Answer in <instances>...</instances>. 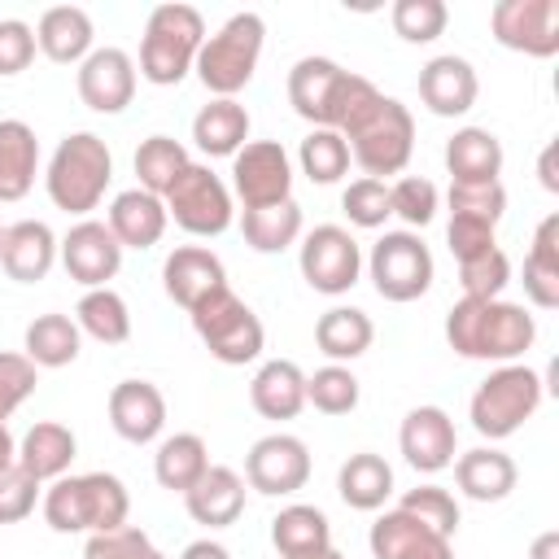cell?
Returning a JSON list of instances; mask_svg holds the SVG:
<instances>
[{
	"instance_id": "836d02e7",
	"label": "cell",
	"mask_w": 559,
	"mask_h": 559,
	"mask_svg": "<svg viewBox=\"0 0 559 559\" xmlns=\"http://www.w3.org/2000/svg\"><path fill=\"white\" fill-rule=\"evenodd\" d=\"M70 459H74V432H70L66 424H52V419L35 424V428L22 437V445H17V467L31 472L35 480L61 476V472L70 467Z\"/></svg>"
},
{
	"instance_id": "5bb4252c",
	"label": "cell",
	"mask_w": 559,
	"mask_h": 559,
	"mask_svg": "<svg viewBox=\"0 0 559 559\" xmlns=\"http://www.w3.org/2000/svg\"><path fill=\"white\" fill-rule=\"evenodd\" d=\"M231 188L245 201V210H262V205H280L288 201L293 188V170H288V153L275 140H253L236 153L231 162Z\"/></svg>"
},
{
	"instance_id": "680465c9",
	"label": "cell",
	"mask_w": 559,
	"mask_h": 559,
	"mask_svg": "<svg viewBox=\"0 0 559 559\" xmlns=\"http://www.w3.org/2000/svg\"><path fill=\"white\" fill-rule=\"evenodd\" d=\"M533 559H559V533H542L533 542Z\"/></svg>"
},
{
	"instance_id": "8d00e7d4",
	"label": "cell",
	"mask_w": 559,
	"mask_h": 559,
	"mask_svg": "<svg viewBox=\"0 0 559 559\" xmlns=\"http://www.w3.org/2000/svg\"><path fill=\"white\" fill-rule=\"evenodd\" d=\"M371 336H376L371 319H367L362 310H354V306H332V310L319 314V323H314V345H319L328 358H336V362L367 354Z\"/></svg>"
},
{
	"instance_id": "d6986e66",
	"label": "cell",
	"mask_w": 559,
	"mask_h": 559,
	"mask_svg": "<svg viewBox=\"0 0 559 559\" xmlns=\"http://www.w3.org/2000/svg\"><path fill=\"white\" fill-rule=\"evenodd\" d=\"M371 555L376 559H454L450 555V537L432 533L428 524H419L411 511H384L371 524Z\"/></svg>"
},
{
	"instance_id": "d4e9b609",
	"label": "cell",
	"mask_w": 559,
	"mask_h": 559,
	"mask_svg": "<svg viewBox=\"0 0 559 559\" xmlns=\"http://www.w3.org/2000/svg\"><path fill=\"white\" fill-rule=\"evenodd\" d=\"M188 515L205 528H227L245 511V480L231 467H205V476L183 493Z\"/></svg>"
},
{
	"instance_id": "4316f807",
	"label": "cell",
	"mask_w": 559,
	"mask_h": 559,
	"mask_svg": "<svg viewBox=\"0 0 559 559\" xmlns=\"http://www.w3.org/2000/svg\"><path fill=\"white\" fill-rule=\"evenodd\" d=\"M249 402L262 419H293L306 406V376L297 362L288 358H271L258 367L253 384H249Z\"/></svg>"
},
{
	"instance_id": "f35d334b",
	"label": "cell",
	"mask_w": 559,
	"mask_h": 559,
	"mask_svg": "<svg viewBox=\"0 0 559 559\" xmlns=\"http://www.w3.org/2000/svg\"><path fill=\"white\" fill-rule=\"evenodd\" d=\"M74 319H79V332H87V336H96L105 345H122L131 336L127 301L114 288H87L79 310H74Z\"/></svg>"
},
{
	"instance_id": "6f0895ef",
	"label": "cell",
	"mask_w": 559,
	"mask_h": 559,
	"mask_svg": "<svg viewBox=\"0 0 559 559\" xmlns=\"http://www.w3.org/2000/svg\"><path fill=\"white\" fill-rule=\"evenodd\" d=\"M542 183H546L550 192H559V175H555V144H546V148H542Z\"/></svg>"
},
{
	"instance_id": "e575fe53",
	"label": "cell",
	"mask_w": 559,
	"mask_h": 559,
	"mask_svg": "<svg viewBox=\"0 0 559 559\" xmlns=\"http://www.w3.org/2000/svg\"><path fill=\"white\" fill-rule=\"evenodd\" d=\"M336 489H341L345 507H354V511H376V507H384V498L393 493V467H389L380 454H349V459L341 463Z\"/></svg>"
},
{
	"instance_id": "5b68a950",
	"label": "cell",
	"mask_w": 559,
	"mask_h": 559,
	"mask_svg": "<svg viewBox=\"0 0 559 559\" xmlns=\"http://www.w3.org/2000/svg\"><path fill=\"white\" fill-rule=\"evenodd\" d=\"M114 179V157L105 148L100 135L92 131H74L57 144L52 162H48V197L57 210L66 214H87L100 205L105 188Z\"/></svg>"
},
{
	"instance_id": "ab89813d",
	"label": "cell",
	"mask_w": 559,
	"mask_h": 559,
	"mask_svg": "<svg viewBox=\"0 0 559 559\" xmlns=\"http://www.w3.org/2000/svg\"><path fill=\"white\" fill-rule=\"evenodd\" d=\"M188 170V153L179 140L170 135H148L140 148H135V175H140V188L153 192V197H166L170 183Z\"/></svg>"
},
{
	"instance_id": "3957f363",
	"label": "cell",
	"mask_w": 559,
	"mask_h": 559,
	"mask_svg": "<svg viewBox=\"0 0 559 559\" xmlns=\"http://www.w3.org/2000/svg\"><path fill=\"white\" fill-rule=\"evenodd\" d=\"M127 511H131L127 485L109 472L61 476L44 493V520L57 533H109L127 524Z\"/></svg>"
},
{
	"instance_id": "6125c7cd",
	"label": "cell",
	"mask_w": 559,
	"mask_h": 559,
	"mask_svg": "<svg viewBox=\"0 0 559 559\" xmlns=\"http://www.w3.org/2000/svg\"><path fill=\"white\" fill-rule=\"evenodd\" d=\"M0 245H4V223H0Z\"/></svg>"
},
{
	"instance_id": "f907efd6",
	"label": "cell",
	"mask_w": 559,
	"mask_h": 559,
	"mask_svg": "<svg viewBox=\"0 0 559 559\" xmlns=\"http://www.w3.org/2000/svg\"><path fill=\"white\" fill-rule=\"evenodd\" d=\"M35 384H39V376L26 354H0V424L35 393Z\"/></svg>"
},
{
	"instance_id": "e0dca14e",
	"label": "cell",
	"mask_w": 559,
	"mask_h": 559,
	"mask_svg": "<svg viewBox=\"0 0 559 559\" xmlns=\"http://www.w3.org/2000/svg\"><path fill=\"white\" fill-rule=\"evenodd\" d=\"M79 96L96 114H122L135 96V61L122 48H96L79 66Z\"/></svg>"
},
{
	"instance_id": "7a4b0ae2",
	"label": "cell",
	"mask_w": 559,
	"mask_h": 559,
	"mask_svg": "<svg viewBox=\"0 0 559 559\" xmlns=\"http://www.w3.org/2000/svg\"><path fill=\"white\" fill-rule=\"evenodd\" d=\"M376 96H380V87L371 79L349 74V70H341L328 57H301L288 70V100H293V109L306 122L328 127V131H345Z\"/></svg>"
},
{
	"instance_id": "60d3db41",
	"label": "cell",
	"mask_w": 559,
	"mask_h": 559,
	"mask_svg": "<svg viewBox=\"0 0 559 559\" xmlns=\"http://www.w3.org/2000/svg\"><path fill=\"white\" fill-rule=\"evenodd\" d=\"M301 170L310 175V183H336L349 170V144H345V135L341 131H328V127H314L301 140Z\"/></svg>"
},
{
	"instance_id": "ffe728a7",
	"label": "cell",
	"mask_w": 559,
	"mask_h": 559,
	"mask_svg": "<svg viewBox=\"0 0 559 559\" xmlns=\"http://www.w3.org/2000/svg\"><path fill=\"white\" fill-rule=\"evenodd\" d=\"M109 424L131 445L153 441L162 432V424H166V397H162V389L148 384V380H122V384H114V393H109Z\"/></svg>"
},
{
	"instance_id": "11a10c76",
	"label": "cell",
	"mask_w": 559,
	"mask_h": 559,
	"mask_svg": "<svg viewBox=\"0 0 559 559\" xmlns=\"http://www.w3.org/2000/svg\"><path fill=\"white\" fill-rule=\"evenodd\" d=\"M445 240H450V253H454L459 262H467V258L493 249V227H485V223H476V218H450Z\"/></svg>"
},
{
	"instance_id": "4fadbf2b",
	"label": "cell",
	"mask_w": 559,
	"mask_h": 559,
	"mask_svg": "<svg viewBox=\"0 0 559 559\" xmlns=\"http://www.w3.org/2000/svg\"><path fill=\"white\" fill-rule=\"evenodd\" d=\"M493 39L528 57L559 52V0H498L489 13Z\"/></svg>"
},
{
	"instance_id": "ee69618b",
	"label": "cell",
	"mask_w": 559,
	"mask_h": 559,
	"mask_svg": "<svg viewBox=\"0 0 559 559\" xmlns=\"http://www.w3.org/2000/svg\"><path fill=\"white\" fill-rule=\"evenodd\" d=\"M389 17H393V31L406 44H428V39H437L445 31L450 9L441 0H397Z\"/></svg>"
},
{
	"instance_id": "9a60e30c",
	"label": "cell",
	"mask_w": 559,
	"mask_h": 559,
	"mask_svg": "<svg viewBox=\"0 0 559 559\" xmlns=\"http://www.w3.org/2000/svg\"><path fill=\"white\" fill-rule=\"evenodd\" d=\"M245 480L258 489V493H297L306 480H310V454L297 437L288 432H271L262 441H253V450L245 454Z\"/></svg>"
},
{
	"instance_id": "94428289",
	"label": "cell",
	"mask_w": 559,
	"mask_h": 559,
	"mask_svg": "<svg viewBox=\"0 0 559 559\" xmlns=\"http://www.w3.org/2000/svg\"><path fill=\"white\" fill-rule=\"evenodd\" d=\"M319 559H341V555H336V550H323V555H319Z\"/></svg>"
},
{
	"instance_id": "8fae6325",
	"label": "cell",
	"mask_w": 559,
	"mask_h": 559,
	"mask_svg": "<svg viewBox=\"0 0 559 559\" xmlns=\"http://www.w3.org/2000/svg\"><path fill=\"white\" fill-rule=\"evenodd\" d=\"M166 218H175L188 236H218L231 223V192L210 166L188 162L166 192Z\"/></svg>"
},
{
	"instance_id": "9f6ffc18",
	"label": "cell",
	"mask_w": 559,
	"mask_h": 559,
	"mask_svg": "<svg viewBox=\"0 0 559 559\" xmlns=\"http://www.w3.org/2000/svg\"><path fill=\"white\" fill-rule=\"evenodd\" d=\"M183 559H231V555H227L218 542H210V537H205V542H192V546L183 550Z\"/></svg>"
},
{
	"instance_id": "b9f144b4",
	"label": "cell",
	"mask_w": 559,
	"mask_h": 559,
	"mask_svg": "<svg viewBox=\"0 0 559 559\" xmlns=\"http://www.w3.org/2000/svg\"><path fill=\"white\" fill-rule=\"evenodd\" d=\"M306 402L323 415H349L358 406V380L349 367L328 362L314 376H306Z\"/></svg>"
},
{
	"instance_id": "30bf717a",
	"label": "cell",
	"mask_w": 559,
	"mask_h": 559,
	"mask_svg": "<svg viewBox=\"0 0 559 559\" xmlns=\"http://www.w3.org/2000/svg\"><path fill=\"white\" fill-rule=\"evenodd\" d=\"M371 284L384 301H415L432 284V253L415 231H384L371 245Z\"/></svg>"
},
{
	"instance_id": "d590c367",
	"label": "cell",
	"mask_w": 559,
	"mask_h": 559,
	"mask_svg": "<svg viewBox=\"0 0 559 559\" xmlns=\"http://www.w3.org/2000/svg\"><path fill=\"white\" fill-rule=\"evenodd\" d=\"M240 231H245V245L258 249V253H280L297 240L301 231V205L288 197L280 205H262V210H245L240 214Z\"/></svg>"
},
{
	"instance_id": "2e32d148",
	"label": "cell",
	"mask_w": 559,
	"mask_h": 559,
	"mask_svg": "<svg viewBox=\"0 0 559 559\" xmlns=\"http://www.w3.org/2000/svg\"><path fill=\"white\" fill-rule=\"evenodd\" d=\"M61 262H66V275L83 288H105V280L118 275L122 266V245L114 240L109 223H96V218H83L66 231L61 240Z\"/></svg>"
},
{
	"instance_id": "52a82bcc",
	"label": "cell",
	"mask_w": 559,
	"mask_h": 559,
	"mask_svg": "<svg viewBox=\"0 0 559 559\" xmlns=\"http://www.w3.org/2000/svg\"><path fill=\"white\" fill-rule=\"evenodd\" d=\"M262 17L258 13H236L223 22L218 35H210L197 52V74L201 83L218 96V100H231L249 79H253V66H258V52H262Z\"/></svg>"
},
{
	"instance_id": "f6af8a7d",
	"label": "cell",
	"mask_w": 559,
	"mask_h": 559,
	"mask_svg": "<svg viewBox=\"0 0 559 559\" xmlns=\"http://www.w3.org/2000/svg\"><path fill=\"white\" fill-rule=\"evenodd\" d=\"M507 210L502 183H450V218H476L485 227H498Z\"/></svg>"
},
{
	"instance_id": "484cf974",
	"label": "cell",
	"mask_w": 559,
	"mask_h": 559,
	"mask_svg": "<svg viewBox=\"0 0 559 559\" xmlns=\"http://www.w3.org/2000/svg\"><path fill=\"white\" fill-rule=\"evenodd\" d=\"M445 170L450 183H498L502 170V144L485 127H463L445 144Z\"/></svg>"
},
{
	"instance_id": "bcb514c9",
	"label": "cell",
	"mask_w": 559,
	"mask_h": 559,
	"mask_svg": "<svg viewBox=\"0 0 559 559\" xmlns=\"http://www.w3.org/2000/svg\"><path fill=\"white\" fill-rule=\"evenodd\" d=\"M402 511H411L419 524H428L441 537H454V528H459V502L441 485H415V489H406Z\"/></svg>"
},
{
	"instance_id": "681fc988",
	"label": "cell",
	"mask_w": 559,
	"mask_h": 559,
	"mask_svg": "<svg viewBox=\"0 0 559 559\" xmlns=\"http://www.w3.org/2000/svg\"><path fill=\"white\" fill-rule=\"evenodd\" d=\"M389 210L397 218H406L411 227H424L437 214V188L428 179H419V175H406V179H397L389 188Z\"/></svg>"
},
{
	"instance_id": "44dd1931",
	"label": "cell",
	"mask_w": 559,
	"mask_h": 559,
	"mask_svg": "<svg viewBox=\"0 0 559 559\" xmlns=\"http://www.w3.org/2000/svg\"><path fill=\"white\" fill-rule=\"evenodd\" d=\"M162 284H166V297L183 310H192L197 301H205L214 288H227V271L223 262L201 249V245H179L166 266H162Z\"/></svg>"
},
{
	"instance_id": "4dcf8cb0",
	"label": "cell",
	"mask_w": 559,
	"mask_h": 559,
	"mask_svg": "<svg viewBox=\"0 0 559 559\" xmlns=\"http://www.w3.org/2000/svg\"><path fill=\"white\" fill-rule=\"evenodd\" d=\"M35 44H39L44 57L57 61V66L83 61L87 48H92V17H87L79 4H57V9H48V13L39 17Z\"/></svg>"
},
{
	"instance_id": "ba28073f",
	"label": "cell",
	"mask_w": 559,
	"mask_h": 559,
	"mask_svg": "<svg viewBox=\"0 0 559 559\" xmlns=\"http://www.w3.org/2000/svg\"><path fill=\"white\" fill-rule=\"evenodd\" d=\"M537 406H542V376L533 367L511 362V367L489 371V380H480V389L472 393V428L489 441H502Z\"/></svg>"
},
{
	"instance_id": "f1b7e54d",
	"label": "cell",
	"mask_w": 559,
	"mask_h": 559,
	"mask_svg": "<svg viewBox=\"0 0 559 559\" xmlns=\"http://www.w3.org/2000/svg\"><path fill=\"white\" fill-rule=\"evenodd\" d=\"M39 144L22 118H0V201H22L35 183Z\"/></svg>"
},
{
	"instance_id": "cb8c5ba5",
	"label": "cell",
	"mask_w": 559,
	"mask_h": 559,
	"mask_svg": "<svg viewBox=\"0 0 559 559\" xmlns=\"http://www.w3.org/2000/svg\"><path fill=\"white\" fill-rule=\"evenodd\" d=\"M109 231L122 249H153L166 231V201L144 188L118 192L109 205Z\"/></svg>"
},
{
	"instance_id": "277c9868",
	"label": "cell",
	"mask_w": 559,
	"mask_h": 559,
	"mask_svg": "<svg viewBox=\"0 0 559 559\" xmlns=\"http://www.w3.org/2000/svg\"><path fill=\"white\" fill-rule=\"evenodd\" d=\"M341 135L349 144V157L367 170V179H380V175H397L411 162L415 118H411V109L402 100L380 92Z\"/></svg>"
},
{
	"instance_id": "7bdbcfd3",
	"label": "cell",
	"mask_w": 559,
	"mask_h": 559,
	"mask_svg": "<svg viewBox=\"0 0 559 559\" xmlns=\"http://www.w3.org/2000/svg\"><path fill=\"white\" fill-rule=\"evenodd\" d=\"M459 284H463V297H476V301H498V293L511 284V262L507 253L493 245L467 262H459Z\"/></svg>"
},
{
	"instance_id": "74e56055",
	"label": "cell",
	"mask_w": 559,
	"mask_h": 559,
	"mask_svg": "<svg viewBox=\"0 0 559 559\" xmlns=\"http://www.w3.org/2000/svg\"><path fill=\"white\" fill-rule=\"evenodd\" d=\"M26 358L35 367H66L79 358V323L70 314H39L26 323Z\"/></svg>"
},
{
	"instance_id": "9c48e42d",
	"label": "cell",
	"mask_w": 559,
	"mask_h": 559,
	"mask_svg": "<svg viewBox=\"0 0 559 559\" xmlns=\"http://www.w3.org/2000/svg\"><path fill=\"white\" fill-rule=\"evenodd\" d=\"M192 328L205 341V349L227 362V367H245L262 354V323L258 314L231 293V288H214L205 301H197L192 310Z\"/></svg>"
},
{
	"instance_id": "816d5d0a",
	"label": "cell",
	"mask_w": 559,
	"mask_h": 559,
	"mask_svg": "<svg viewBox=\"0 0 559 559\" xmlns=\"http://www.w3.org/2000/svg\"><path fill=\"white\" fill-rule=\"evenodd\" d=\"M35 493H39V480L31 472H22L17 463L0 472V524H17L35 511Z\"/></svg>"
},
{
	"instance_id": "f5cc1de1",
	"label": "cell",
	"mask_w": 559,
	"mask_h": 559,
	"mask_svg": "<svg viewBox=\"0 0 559 559\" xmlns=\"http://www.w3.org/2000/svg\"><path fill=\"white\" fill-rule=\"evenodd\" d=\"M35 57V31L17 17H0V79L22 74Z\"/></svg>"
},
{
	"instance_id": "c3c4849f",
	"label": "cell",
	"mask_w": 559,
	"mask_h": 559,
	"mask_svg": "<svg viewBox=\"0 0 559 559\" xmlns=\"http://www.w3.org/2000/svg\"><path fill=\"white\" fill-rule=\"evenodd\" d=\"M87 559H166L148 533L122 524V528H109V533H92L87 537Z\"/></svg>"
},
{
	"instance_id": "f546056e",
	"label": "cell",
	"mask_w": 559,
	"mask_h": 559,
	"mask_svg": "<svg viewBox=\"0 0 559 559\" xmlns=\"http://www.w3.org/2000/svg\"><path fill=\"white\" fill-rule=\"evenodd\" d=\"M454 480H459V489H463L472 502H498V498H507V493L515 489V463H511L502 450L476 445V450L459 454Z\"/></svg>"
},
{
	"instance_id": "91938a15",
	"label": "cell",
	"mask_w": 559,
	"mask_h": 559,
	"mask_svg": "<svg viewBox=\"0 0 559 559\" xmlns=\"http://www.w3.org/2000/svg\"><path fill=\"white\" fill-rule=\"evenodd\" d=\"M13 459H17V445H13L9 428L0 424V472H4V467H13Z\"/></svg>"
},
{
	"instance_id": "1f68e13d",
	"label": "cell",
	"mask_w": 559,
	"mask_h": 559,
	"mask_svg": "<svg viewBox=\"0 0 559 559\" xmlns=\"http://www.w3.org/2000/svg\"><path fill=\"white\" fill-rule=\"evenodd\" d=\"M192 140L201 153L210 157H236L249 140V114L236 100H210L197 118H192Z\"/></svg>"
},
{
	"instance_id": "8992f818",
	"label": "cell",
	"mask_w": 559,
	"mask_h": 559,
	"mask_svg": "<svg viewBox=\"0 0 559 559\" xmlns=\"http://www.w3.org/2000/svg\"><path fill=\"white\" fill-rule=\"evenodd\" d=\"M205 44V22L192 4H157L140 39V74L157 87L179 83Z\"/></svg>"
},
{
	"instance_id": "7c38bea8",
	"label": "cell",
	"mask_w": 559,
	"mask_h": 559,
	"mask_svg": "<svg viewBox=\"0 0 559 559\" xmlns=\"http://www.w3.org/2000/svg\"><path fill=\"white\" fill-rule=\"evenodd\" d=\"M358 271H362V253H358V240L336 227V223H323L306 236L301 245V275L314 293H349L358 284Z\"/></svg>"
},
{
	"instance_id": "db71d44e",
	"label": "cell",
	"mask_w": 559,
	"mask_h": 559,
	"mask_svg": "<svg viewBox=\"0 0 559 559\" xmlns=\"http://www.w3.org/2000/svg\"><path fill=\"white\" fill-rule=\"evenodd\" d=\"M524 293H528L533 306L555 310V306H559V266L528 253V258H524Z\"/></svg>"
},
{
	"instance_id": "7402d4cb",
	"label": "cell",
	"mask_w": 559,
	"mask_h": 559,
	"mask_svg": "<svg viewBox=\"0 0 559 559\" xmlns=\"http://www.w3.org/2000/svg\"><path fill=\"white\" fill-rule=\"evenodd\" d=\"M419 100L441 114V118H454V114H467L476 105V70L467 57H432L424 70H419Z\"/></svg>"
},
{
	"instance_id": "6da1fadb",
	"label": "cell",
	"mask_w": 559,
	"mask_h": 559,
	"mask_svg": "<svg viewBox=\"0 0 559 559\" xmlns=\"http://www.w3.org/2000/svg\"><path fill=\"white\" fill-rule=\"evenodd\" d=\"M533 336H537V323L515 301H476V297H463L445 314V341L463 358L511 362V358H520L533 345Z\"/></svg>"
},
{
	"instance_id": "603a6c76",
	"label": "cell",
	"mask_w": 559,
	"mask_h": 559,
	"mask_svg": "<svg viewBox=\"0 0 559 559\" xmlns=\"http://www.w3.org/2000/svg\"><path fill=\"white\" fill-rule=\"evenodd\" d=\"M52 258H57V236L48 223L39 218H22L13 227H4V245H0V266L9 280L17 284H35L52 271Z\"/></svg>"
},
{
	"instance_id": "ac0fdd59",
	"label": "cell",
	"mask_w": 559,
	"mask_h": 559,
	"mask_svg": "<svg viewBox=\"0 0 559 559\" xmlns=\"http://www.w3.org/2000/svg\"><path fill=\"white\" fill-rule=\"evenodd\" d=\"M402 454L415 472H441L454 463V419L441 411V406H415L406 419H402Z\"/></svg>"
},
{
	"instance_id": "7dc6e473",
	"label": "cell",
	"mask_w": 559,
	"mask_h": 559,
	"mask_svg": "<svg viewBox=\"0 0 559 559\" xmlns=\"http://www.w3.org/2000/svg\"><path fill=\"white\" fill-rule=\"evenodd\" d=\"M341 210L349 214V223H358V227H380L393 210H389V188H384V179H354L349 188H345V197H341Z\"/></svg>"
},
{
	"instance_id": "d6a6232c",
	"label": "cell",
	"mask_w": 559,
	"mask_h": 559,
	"mask_svg": "<svg viewBox=\"0 0 559 559\" xmlns=\"http://www.w3.org/2000/svg\"><path fill=\"white\" fill-rule=\"evenodd\" d=\"M210 467V454H205V441L197 432H175L157 445L153 454V476L162 489H175V493H188Z\"/></svg>"
},
{
	"instance_id": "83f0119b",
	"label": "cell",
	"mask_w": 559,
	"mask_h": 559,
	"mask_svg": "<svg viewBox=\"0 0 559 559\" xmlns=\"http://www.w3.org/2000/svg\"><path fill=\"white\" fill-rule=\"evenodd\" d=\"M271 542L280 559H319L323 550H332V528L319 507L293 502L271 520Z\"/></svg>"
}]
</instances>
